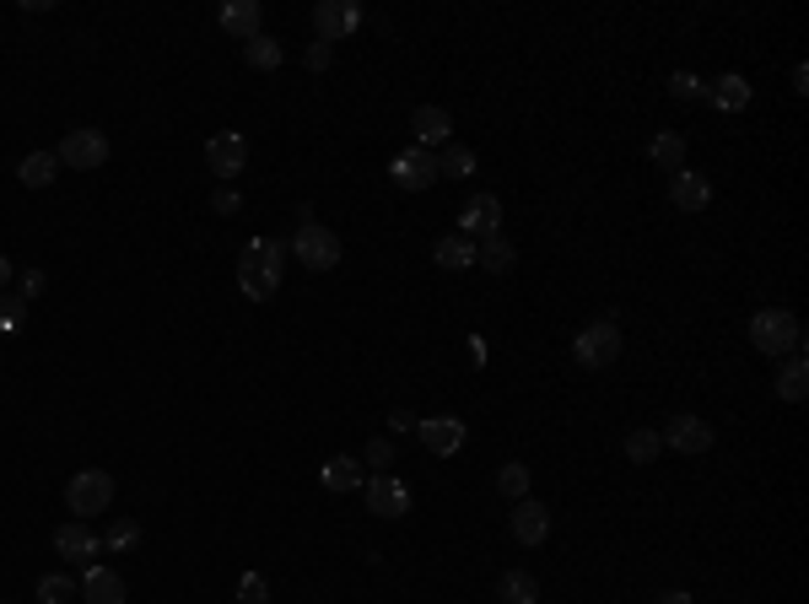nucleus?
I'll list each match as a JSON object with an SVG mask.
<instances>
[{
  "label": "nucleus",
  "instance_id": "f257e3e1",
  "mask_svg": "<svg viewBox=\"0 0 809 604\" xmlns=\"http://www.w3.org/2000/svg\"><path fill=\"white\" fill-rule=\"evenodd\" d=\"M287 281V243L276 238H249L243 243V260H238V287L249 302H270Z\"/></svg>",
  "mask_w": 809,
  "mask_h": 604
},
{
  "label": "nucleus",
  "instance_id": "f03ea898",
  "mask_svg": "<svg viewBox=\"0 0 809 604\" xmlns=\"http://www.w3.org/2000/svg\"><path fill=\"white\" fill-rule=\"evenodd\" d=\"M750 345L761 351V356H794L799 345H805V324H799V313H788V307H761L756 318H750Z\"/></svg>",
  "mask_w": 809,
  "mask_h": 604
},
{
  "label": "nucleus",
  "instance_id": "7ed1b4c3",
  "mask_svg": "<svg viewBox=\"0 0 809 604\" xmlns=\"http://www.w3.org/2000/svg\"><path fill=\"white\" fill-rule=\"evenodd\" d=\"M621 351H627V335H621L616 318H594V324H583L578 340H572V356H578V367H589V373H605Z\"/></svg>",
  "mask_w": 809,
  "mask_h": 604
},
{
  "label": "nucleus",
  "instance_id": "20e7f679",
  "mask_svg": "<svg viewBox=\"0 0 809 604\" xmlns=\"http://www.w3.org/2000/svg\"><path fill=\"white\" fill-rule=\"evenodd\" d=\"M65 507H71V518H103L109 507H114V475L109 469H76L71 480H65Z\"/></svg>",
  "mask_w": 809,
  "mask_h": 604
},
{
  "label": "nucleus",
  "instance_id": "39448f33",
  "mask_svg": "<svg viewBox=\"0 0 809 604\" xmlns=\"http://www.w3.org/2000/svg\"><path fill=\"white\" fill-rule=\"evenodd\" d=\"M292 254L303 260V270H334L340 265V238L329 227H319V222H298Z\"/></svg>",
  "mask_w": 809,
  "mask_h": 604
},
{
  "label": "nucleus",
  "instance_id": "423d86ee",
  "mask_svg": "<svg viewBox=\"0 0 809 604\" xmlns=\"http://www.w3.org/2000/svg\"><path fill=\"white\" fill-rule=\"evenodd\" d=\"M65 167H76V173H92V167H103L109 162V136L103 130H92V125H81V130H65V141L54 151Z\"/></svg>",
  "mask_w": 809,
  "mask_h": 604
},
{
  "label": "nucleus",
  "instance_id": "0eeeda50",
  "mask_svg": "<svg viewBox=\"0 0 809 604\" xmlns=\"http://www.w3.org/2000/svg\"><path fill=\"white\" fill-rule=\"evenodd\" d=\"M356 27H362V5H356V0H319V5H314V33H319V43H345Z\"/></svg>",
  "mask_w": 809,
  "mask_h": 604
},
{
  "label": "nucleus",
  "instance_id": "6e6552de",
  "mask_svg": "<svg viewBox=\"0 0 809 604\" xmlns=\"http://www.w3.org/2000/svg\"><path fill=\"white\" fill-rule=\"evenodd\" d=\"M362 491H367V513H372V518H389V524H394V518L410 513V491H405L400 475H367Z\"/></svg>",
  "mask_w": 809,
  "mask_h": 604
},
{
  "label": "nucleus",
  "instance_id": "1a4fd4ad",
  "mask_svg": "<svg viewBox=\"0 0 809 604\" xmlns=\"http://www.w3.org/2000/svg\"><path fill=\"white\" fill-rule=\"evenodd\" d=\"M205 162H211L216 184H232V178L249 167V141H243L238 130H222V136H211V141H205Z\"/></svg>",
  "mask_w": 809,
  "mask_h": 604
},
{
  "label": "nucleus",
  "instance_id": "9d476101",
  "mask_svg": "<svg viewBox=\"0 0 809 604\" xmlns=\"http://www.w3.org/2000/svg\"><path fill=\"white\" fill-rule=\"evenodd\" d=\"M496 232H502V200H496V194H470L465 211H459V238L485 243V238H496Z\"/></svg>",
  "mask_w": 809,
  "mask_h": 604
},
{
  "label": "nucleus",
  "instance_id": "9b49d317",
  "mask_svg": "<svg viewBox=\"0 0 809 604\" xmlns=\"http://www.w3.org/2000/svg\"><path fill=\"white\" fill-rule=\"evenodd\" d=\"M389 178L400 184V189H432V178H438V156L432 151H421V147H405V151H394V162H389Z\"/></svg>",
  "mask_w": 809,
  "mask_h": 604
},
{
  "label": "nucleus",
  "instance_id": "f8f14e48",
  "mask_svg": "<svg viewBox=\"0 0 809 604\" xmlns=\"http://www.w3.org/2000/svg\"><path fill=\"white\" fill-rule=\"evenodd\" d=\"M507 529H513V540H518V545H545V534H551V507H545V502H534V496H523V502H513Z\"/></svg>",
  "mask_w": 809,
  "mask_h": 604
},
{
  "label": "nucleus",
  "instance_id": "ddd939ff",
  "mask_svg": "<svg viewBox=\"0 0 809 604\" xmlns=\"http://www.w3.org/2000/svg\"><path fill=\"white\" fill-rule=\"evenodd\" d=\"M416 438H421L427 453L454 458V453L465 449V421H459V416H432V421H416Z\"/></svg>",
  "mask_w": 809,
  "mask_h": 604
},
{
  "label": "nucleus",
  "instance_id": "4468645a",
  "mask_svg": "<svg viewBox=\"0 0 809 604\" xmlns=\"http://www.w3.org/2000/svg\"><path fill=\"white\" fill-rule=\"evenodd\" d=\"M216 22H222L227 38L249 43V38H260V27H265V5H260V0H227Z\"/></svg>",
  "mask_w": 809,
  "mask_h": 604
},
{
  "label": "nucleus",
  "instance_id": "2eb2a0df",
  "mask_svg": "<svg viewBox=\"0 0 809 604\" xmlns=\"http://www.w3.org/2000/svg\"><path fill=\"white\" fill-rule=\"evenodd\" d=\"M669 200L680 205V211H707L712 205V184H707V173H696V167H680V173H669Z\"/></svg>",
  "mask_w": 809,
  "mask_h": 604
},
{
  "label": "nucleus",
  "instance_id": "dca6fc26",
  "mask_svg": "<svg viewBox=\"0 0 809 604\" xmlns=\"http://www.w3.org/2000/svg\"><path fill=\"white\" fill-rule=\"evenodd\" d=\"M658 438H663V449H674V453H707L712 449V427H707L701 416H674Z\"/></svg>",
  "mask_w": 809,
  "mask_h": 604
},
{
  "label": "nucleus",
  "instance_id": "f3484780",
  "mask_svg": "<svg viewBox=\"0 0 809 604\" xmlns=\"http://www.w3.org/2000/svg\"><path fill=\"white\" fill-rule=\"evenodd\" d=\"M76 589H81V600L87 604H125V578L114 572V567H81V578H76Z\"/></svg>",
  "mask_w": 809,
  "mask_h": 604
},
{
  "label": "nucleus",
  "instance_id": "a211bd4d",
  "mask_svg": "<svg viewBox=\"0 0 809 604\" xmlns=\"http://www.w3.org/2000/svg\"><path fill=\"white\" fill-rule=\"evenodd\" d=\"M54 551H60V562L87 567V562L98 556V534H92L81 518H71V524H60V529H54Z\"/></svg>",
  "mask_w": 809,
  "mask_h": 604
},
{
  "label": "nucleus",
  "instance_id": "6ab92c4d",
  "mask_svg": "<svg viewBox=\"0 0 809 604\" xmlns=\"http://www.w3.org/2000/svg\"><path fill=\"white\" fill-rule=\"evenodd\" d=\"M410 130H416V147L421 151L448 147V141H454V119H448V109H432V103H421V109L410 114Z\"/></svg>",
  "mask_w": 809,
  "mask_h": 604
},
{
  "label": "nucleus",
  "instance_id": "aec40b11",
  "mask_svg": "<svg viewBox=\"0 0 809 604\" xmlns=\"http://www.w3.org/2000/svg\"><path fill=\"white\" fill-rule=\"evenodd\" d=\"M319 486L324 491H356V486H367V464L362 458H351V453H340V458H324L319 469Z\"/></svg>",
  "mask_w": 809,
  "mask_h": 604
},
{
  "label": "nucleus",
  "instance_id": "412c9836",
  "mask_svg": "<svg viewBox=\"0 0 809 604\" xmlns=\"http://www.w3.org/2000/svg\"><path fill=\"white\" fill-rule=\"evenodd\" d=\"M54 173H60V156H54V151H27V156L16 162L22 189H49V184H54Z\"/></svg>",
  "mask_w": 809,
  "mask_h": 604
},
{
  "label": "nucleus",
  "instance_id": "4be33fe9",
  "mask_svg": "<svg viewBox=\"0 0 809 604\" xmlns=\"http://www.w3.org/2000/svg\"><path fill=\"white\" fill-rule=\"evenodd\" d=\"M647 162L663 167V173H680V167H685V136H680V130H658V136L647 141Z\"/></svg>",
  "mask_w": 809,
  "mask_h": 604
},
{
  "label": "nucleus",
  "instance_id": "5701e85b",
  "mask_svg": "<svg viewBox=\"0 0 809 604\" xmlns=\"http://www.w3.org/2000/svg\"><path fill=\"white\" fill-rule=\"evenodd\" d=\"M707 98H712V103H718V109H723V114H740V109H745V103H750V81H745V76H734V71H729V76H718V81H712V87H707Z\"/></svg>",
  "mask_w": 809,
  "mask_h": 604
},
{
  "label": "nucleus",
  "instance_id": "b1692460",
  "mask_svg": "<svg viewBox=\"0 0 809 604\" xmlns=\"http://www.w3.org/2000/svg\"><path fill=\"white\" fill-rule=\"evenodd\" d=\"M432 260H438V270H470L476 265V243L459 238V232H448V238H438Z\"/></svg>",
  "mask_w": 809,
  "mask_h": 604
},
{
  "label": "nucleus",
  "instance_id": "393cba45",
  "mask_svg": "<svg viewBox=\"0 0 809 604\" xmlns=\"http://www.w3.org/2000/svg\"><path fill=\"white\" fill-rule=\"evenodd\" d=\"M476 265H485L491 276H507L513 265H518V249L496 232V238H485V243H476Z\"/></svg>",
  "mask_w": 809,
  "mask_h": 604
},
{
  "label": "nucleus",
  "instance_id": "a878e982",
  "mask_svg": "<svg viewBox=\"0 0 809 604\" xmlns=\"http://www.w3.org/2000/svg\"><path fill=\"white\" fill-rule=\"evenodd\" d=\"M805 389H809V367H805V356L794 351V356H788V367L778 373V400L799 405V400H805Z\"/></svg>",
  "mask_w": 809,
  "mask_h": 604
},
{
  "label": "nucleus",
  "instance_id": "bb28decb",
  "mask_svg": "<svg viewBox=\"0 0 809 604\" xmlns=\"http://www.w3.org/2000/svg\"><path fill=\"white\" fill-rule=\"evenodd\" d=\"M281 60H287V49H281L276 38H265V33L243 43V65H254V71H276Z\"/></svg>",
  "mask_w": 809,
  "mask_h": 604
},
{
  "label": "nucleus",
  "instance_id": "cd10ccee",
  "mask_svg": "<svg viewBox=\"0 0 809 604\" xmlns=\"http://www.w3.org/2000/svg\"><path fill=\"white\" fill-rule=\"evenodd\" d=\"M496 600H502V604H534V600H540L534 572H507V578L496 583Z\"/></svg>",
  "mask_w": 809,
  "mask_h": 604
},
{
  "label": "nucleus",
  "instance_id": "c85d7f7f",
  "mask_svg": "<svg viewBox=\"0 0 809 604\" xmlns=\"http://www.w3.org/2000/svg\"><path fill=\"white\" fill-rule=\"evenodd\" d=\"M76 594H81V589H76L71 572H43V578H38V604H71Z\"/></svg>",
  "mask_w": 809,
  "mask_h": 604
},
{
  "label": "nucleus",
  "instance_id": "c756f323",
  "mask_svg": "<svg viewBox=\"0 0 809 604\" xmlns=\"http://www.w3.org/2000/svg\"><path fill=\"white\" fill-rule=\"evenodd\" d=\"M476 173V151L470 147H443V156H438V178H470Z\"/></svg>",
  "mask_w": 809,
  "mask_h": 604
},
{
  "label": "nucleus",
  "instance_id": "7c9ffc66",
  "mask_svg": "<svg viewBox=\"0 0 809 604\" xmlns=\"http://www.w3.org/2000/svg\"><path fill=\"white\" fill-rule=\"evenodd\" d=\"M496 491H502L507 502H523V496H529V469H523L518 458L502 464V469H496Z\"/></svg>",
  "mask_w": 809,
  "mask_h": 604
},
{
  "label": "nucleus",
  "instance_id": "2f4dec72",
  "mask_svg": "<svg viewBox=\"0 0 809 604\" xmlns=\"http://www.w3.org/2000/svg\"><path fill=\"white\" fill-rule=\"evenodd\" d=\"M658 449H663V438H658L653 427L627 432V458H632V464H653V458H658Z\"/></svg>",
  "mask_w": 809,
  "mask_h": 604
},
{
  "label": "nucleus",
  "instance_id": "473e14b6",
  "mask_svg": "<svg viewBox=\"0 0 809 604\" xmlns=\"http://www.w3.org/2000/svg\"><path fill=\"white\" fill-rule=\"evenodd\" d=\"M103 545H109V551H136V545H141V524L114 518V524H109V534H103Z\"/></svg>",
  "mask_w": 809,
  "mask_h": 604
},
{
  "label": "nucleus",
  "instance_id": "72a5a7b5",
  "mask_svg": "<svg viewBox=\"0 0 809 604\" xmlns=\"http://www.w3.org/2000/svg\"><path fill=\"white\" fill-rule=\"evenodd\" d=\"M669 92H674L680 103H696V98H707V81H701L696 71H674V76H669Z\"/></svg>",
  "mask_w": 809,
  "mask_h": 604
},
{
  "label": "nucleus",
  "instance_id": "f704fd0d",
  "mask_svg": "<svg viewBox=\"0 0 809 604\" xmlns=\"http://www.w3.org/2000/svg\"><path fill=\"white\" fill-rule=\"evenodd\" d=\"M372 475H389V464H394V438H372L367 443V458H362Z\"/></svg>",
  "mask_w": 809,
  "mask_h": 604
},
{
  "label": "nucleus",
  "instance_id": "c9c22d12",
  "mask_svg": "<svg viewBox=\"0 0 809 604\" xmlns=\"http://www.w3.org/2000/svg\"><path fill=\"white\" fill-rule=\"evenodd\" d=\"M238 604H270V583H265L260 572H243V583H238Z\"/></svg>",
  "mask_w": 809,
  "mask_h": 604
},
{
  "label": "nucleus",
  "instance_id": "e433bc0d",
  "mask_svg": "<svg viewBox=\"0 0 809 604\" xmlns=\"http://www.w3.org/2000/svg\"><path fill=\"white\" fill-rule=\"evenodd\" d=\"M22 318H27V302L22 298H0V329L11 335V329H22Z\"/></svg>",
  "mask_w": 809,
  "mask_h": 604
},
{
  "label": "nucleus",
  "instance_id": "4c0bfd02",
  "mask_svg": "<svg viewBox=\"0 0 809 604\" xmlns=\"http://www.w3.org/2000/svg\"><path fill=\"white\" fill-rule=\"evenodd\" d=\"M211 205H216V216H232L243 200H238V189L232 184H216V194H211Z\"/></svg>",
  "mask_w": 809,
  "mask_h": 604
},
{
  "label": "nucleus",
  "instance_id": "58836bf2",
  "mask_svg": "<svg viewBox=\"0 0 809 604\" xmlns=\"http://www.w3.org/2000/svg\"><path fill=\"white\" fill-rule=\"evenodd\" d=\"M329 60H334L329 43H308V71H329Z\"/></svg>",
  "mask_w": 809,
  "mask_h": 604
},
{
  "label": "nucleus",
  "instance_id": "ea45409f",
  "mask_svg": "<svg viewBox=\"0 0 809 604\" xmlns=\"http://www.w3.org/2000/svg\"><path fill=\"white\" fill-rule=\"evenodd\" d=\"M38 292H43V270H27V276H22V292H16V298H22V302H33Z\"/></svg>",
  "mask_w": 809,
  "mask_h": 604
},
{
  "label": "nucleus",
  "instance_id": "a19ab883",
  "mask_svg": "<svg viewBox=\"0 0 809 604\" xmlns=\"http://www.w3.org/2000/svg\"><path fill=\"white\" fill-rule=\"evenodd\" d=\"M389 427H394V432H416V421H410V411H389Z\"/></svg>",
  "mask_w": 809,
  "mask_h": 604
},
{
  "label": "nucleus",
  "instance_id": "79ce46f5",
  "mask_svg": "<svg viewBox=\"0 0 809 604\" xmlns=\"http://www.w3.org/2000/svg\"><path fill=\"white\" fill-rule=\"evenodd\" d=\"M658 604H696L685 589H669V594H658Z\"/></svg>",
  "mask_w": 809,
  "mask_h": 604
},
{
  "label": "nucleus",
  "instance_id": "37998d69",
  "mask_svg": "<svg viewBox=\"0 0 809 604\" xmlns=\"http://www.w3.org/2000/svg\"><path fill=\"white\" fill-rule=\"evenodd\" d=\"M5 281H11V260L0 254V292H5Z\"/></svg>",
  "mask_w": 809,
  "mask_h": 604
},
{
  "label": "nucleus",
  "instance_id": "c03bdc74",
  "mask_svg": "<svg viewBox=\"0 0 809 604\" xmlns=\"http://www.w3.org/2000/svg\"><path fill=\"white\" fill-rule=\"evenodd\" d=\"M0 604H5V600H0Z\"/></svg>",
  "mask_w": 809,
  "mask_h": 604
}]
</instances>
